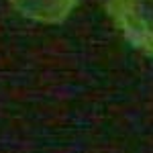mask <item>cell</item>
I'll use <instances>...</instances> for the list:
<instances>
[{"label":"cell","instance_id":"obj_1","mask_svg":"<svg viewBox=\"0 0 153 153\" xmlns=\"http://www.w3.org/2000/svg\"><path fill=\"white\" fill-rule=\"evenodd\" d=\"M106 8L127 41L153 55V0H108Z\"/></svg>","mask_w":153,"mask_h":153},{"label":"cell","instance_id":"obj_2","mask_svg":"<svg viewBox=\"0 0 153 153\" xmlns=\"http://www.w3.org/2000/svg\"><path fill=\"white\" fill-rule=\"evenodd\" d=\"M10 2L19 12L39 23H61L76 6V0H10Z\"/></svg>","mask_w":153,"mask_h":153}]
</instances>
